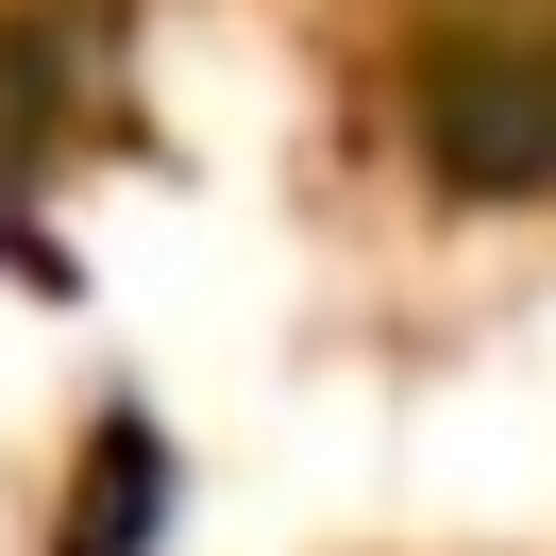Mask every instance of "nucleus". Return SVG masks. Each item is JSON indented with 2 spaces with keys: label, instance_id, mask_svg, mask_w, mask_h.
I'll use <instances>...</instances> for the list:
<instances>
[{
  "label": "nucleus",
  "instance_id": "1",
  "mask_svg": "<svg viewBox=\"0 0 556 556\" xmlns=\"http://www.w3.org/2000/svg\"><path fill=\"white\" fill-rule=\"evenodd\" d=\"M68 35L51 17H0V253L17 270H51V237H35V169H51V136H68Z\"/></svg>",
  "mask_w": 556,
  "mask_h": 556
}]
</instances>
